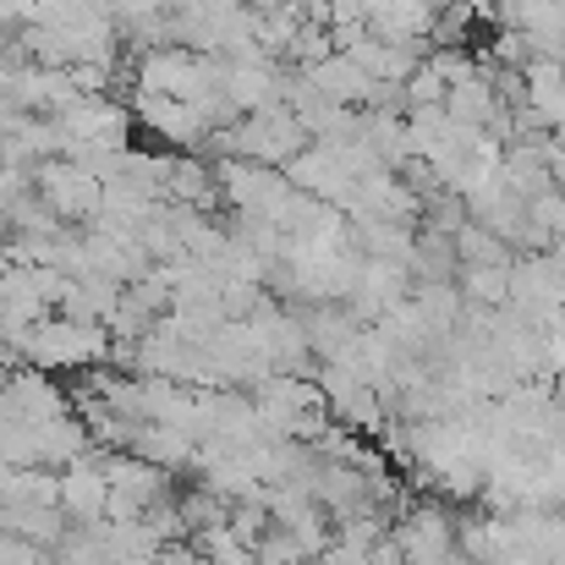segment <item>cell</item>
<instances>
[{"mask_svg": "<svg viewBox=\"0 0 565 565\" xmlns=\"http://www.w3.org/2000/svg\"><path fill=\"white\" fill-rule=\"evenodd\" d=\"M28 182H33V198L61 220V225H94L99 220V177H88L83 166H72V160H44V166H33L28 171Z\"/></svg>", "mask_w": 565, "mask_h": 565, "instance_id": "2", "label": "cell"}, {"mask_svg": "<svg viewBox=\"0 0 565 565\" xmlns=\"http://www.w3.org/2000/svg\"><path fill=\"white\" fill-rule=\"evenodd\" d=\"M11 352L33 358L39 369H88V363H105L110 352V330L105 324H83V319H39L28 324Z\"/></svg>", "mask_w": 565, "mask_h": 565, "instance_id": "1", "label": "cell"}, {"mask_svg": "<svg viewBox=\"0 0 565 565\" xmlns=\"http://www.w3.org/2000/svg\"><path fill=\"white\" fill-rule=\"evenodd\" d=\"M55 505L72 527H99L105 511H110V489H105V467L94 456L72 461L61 478H55Z\"/></svg>", "mask_w": 565, "mask_h": 565, "instance_id": "4", "label": "cell"}, {"mask_svg": "<svg viewBox=\"0 0 565 565\" xmlns=\"http://www.w3.org/2000/svg\"><path fill=\"white\" fill-rule=\"evenodd\" d=\"M132 127L154 132L160 143H171L177 154H203L209 143V121L182 105V99H166V94H132Z\"/></svg>", "mask_w": 565, "mask_h": 565, "instance_id": "3", "label": "cell"}]
</instances>
